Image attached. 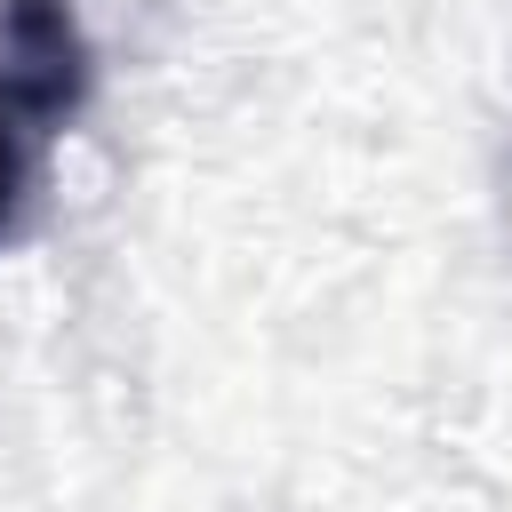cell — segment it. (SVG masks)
I'll return each instance as SVG.
<instances>
[{
    "mask_svg": "<svg viewBox=\"0 0 512 512\" xmlns=\"http://www.w3.org/2000/svg\"><path fill=\"white\" fill-rule=\"evenodd\" d=\"M32 128L0 104V248L24 232V208H32V176H40V160H32Z\"/></svg>",
    "mask_w": 512,
    "mask_h": 512,
    "instance_id": "cell-2",
    "label": "cell"
},
{
    "mask_svg": "<svg viewBox=\"0 0 512 512\" xmlns=\"http://www.w3.org/2000/svg\"><path fill=\"white\" fill-rule=\"evenodd\" d=\"M88 80H96V48L72 0H0V104L32 136L80 120Z\"/></svg>",
    "mask_w": 512,
    "mask_h": 512,
    "instance_id": "cell-1",
    "label": "cell"
}]
</instances>
